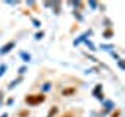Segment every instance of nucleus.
Instances as JSON below:
<instances>
[{"instance_id":"nucleus-6","label":"nucleus","mask_w":125,"mask_h":117,"mask_svg":"<svg viewBox=\"0 0 125 117\" xmlns=\"http://www.w3.org/2000/svg\"><path fill=\"white\" fill-rule=\"evenodd\" d=\"M119 114H120V111H116V112H114V116H111V117H119Z\"/></svg>"},{"instance_id":"nucleus-2","label":"nucleus","mask_w":125,"mask_h":117,"mask_svg":"<svg viewBox=\"0 0 125 117\" xmlns=\"http://www.w3.org/2000/svg\"><path fill=\"white\" fill-rule=\"evenodd\" d=\"M72 94H75V88H69V89H64L62 91V95H72Z\"/></svg>"},{"instance_id":"nucleus-5","label":"nucleus","mask_w":125,"mask_h":117,"mask_svg":"<svg viewBox=\"0 0 125 117\" xmlns=\"http://www.w3.org/2000/svg\"><path fill=\"white\" fill-rule=\"evenodd\" d=\"M113 34H114V31H113V30H106V31H105V34H103V36H105V38H111Z\"/></svg>"},{"instance_id":"nucleus-1","label":"nucleus","mask_w":125,"mask_h":117,"mask_svg":"<svg viewBox=\"0 0 125 117\" xmlns=\"http://www.w3.org/2000/svg\"><path fill=\"white\" fill-rule=\"evenodd\" d=\"M45 101V95L44 94H30L25 97V103L30 106H38V105L44 103Z\"/></svg>"},{"instance_id":"nucleus-3","label":"nucleus","mask_w":125,"mask_h":117,"mask_svg":"<svg viewBox=\"0 0 125 117\" xmlns=\"http://www.w3.org/2000/svg\"><path fill=\"white\" fill-rule=\"evenodd\" d=\"M11 47H14V42H8V44L5 45V49H2V50H0V53H6L8 50H11Z\"/></svg>"},{"instance_id":"nucleus-4","label":"nucleus","mask_w":125,"mask_h":117,"mask_svg":"<svg viewBox=\"0 0 125 117\" xmlns=\"http://www.w3.org/2000/svg\"><path fill=\"white\" fill-rule=\"evenodd\" d=\"M56 112H58V108H56V106H55V108H52V111H50V112H49V116H47V117H53L55 114H56Z\"/></svg>"}]
</instances>
